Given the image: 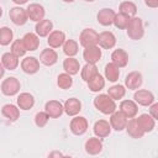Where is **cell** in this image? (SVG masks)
Returning <instances> with one entry per match:
<instances>
[{
	"label": "cell",
	"mask_w": 158,
	"mask_h": 158,
	"mask_svg": "<svg viewBox=\"0 0 158 158\" xmlns=\"http://www.w3.org/2000/svg\"><path fill=\"white\" fill-rule=\"evenodd\" d=\"M120 12H122V14H126V15H128L130 17H133L136 14H137V6H136V4L135 2H132V1H122L121 4H120Z\"/></svg>",
	"instance_id": "38"
},
{
	"label": "cell",
	"mask_w": 158,
	"mask_h": 158,
	"mask_svg": "<svg viewBox=\"0 0 158 158\" xmlns=\"http://www.w3.org/2000/svg\"><path fill=\"white\" fill-rule=\"evenodd\" d=\"M21 69L26 74H35L40 70V60L35 57H25L21 62Z\"/></svg>",
	"instance_id": "16"
},
{
	"label": "cell",
	"mask_w": 158,
	"mask_h": 158,
	"mask_svg": "<svg viewBox=\"0 0 158 158\" xmlns=\"http://www.w3.org/2000/svg\"><path fill=\"white\" fill-rule=\"evenodd\" d=\"M1 114H2L4 117L9 118L10 121H16L20 117V109L16 105L6 104L1 107Z\"/></svg>",
	"instance_id": "31"
},
{
	"label": "cell",
	"mask_w": 158,
	"mask_h": 158,
	"mask_svg": "<svg viewBox=\"0 0 158 158\" xmlns=\"http://www.w3.org/2000/svg\"><path fill=\"white\" fill-rule=\"evenodd\" d=\"M58 60V54L57 52L53 49V48H46L41 52L40 54V62L47 67H51V65H54Z\"/></svg>",
	"instance_id": "20"
},
{
	"label": "cell",
	"mask_w": 158,
	"mask_h": 158,
	"mask_svg": "<svg viewBox=\"0 0 158 158\" xmlns=\"http://www.w3.org/2000/svg\"><path fill=\"white\" fill-rule=\"evenodd\" d=\"M63 52L67 57H74L79 52V44L74 40H65L63 43Z\"/></svg>",
	"instance_id": "33"
},
{
	"label": "cell",
	"mask_w": 158,
	"mask_h": 158,
	"mask_svg": "<svg viewBox=\"0 0 158 158\" xmlns=\"http://www.w3.org/2000/svg\"><path fill=\"white\" fill-rule=\"evenodd\" d=\"M85 1H88V2H93V1H95V0H85Z\"/></svg>",
	"instance_id": "49"
},
{
	"label": "cell",
	"mask_w": 158,
	"mask_h": 158,
	"mask_svg": "<svg viewBox=\"0 0 158 158\" xmlns=\"http://www.w3.org/2000/svg\"><path fill=\"white\" fill-rule=\"evenodd\" d=\"M2 16V9H1V6H0V17Z\"/></svg>",
	"instance_id": "48"
},
{
	"label": "cell",
	"mask_w": 158,
	"mask_h": 158,
	"mask_svg": "<svg viewBox=\"0 0 158 158\" xmlns=\"http://www.w3.org/2000/svg\"><path fill=\"white\" fill-rule=\"evenodd\" d=\"M63 69L65 73H68L70 75H75L79 73L80 64H79L78 59H75L74 57H67L63 60Z\"/></svg>",
	"instance_id": "29"
},
{
	"label": "cell",
	"mask_w": 158,
	"mask_h": 158,
	"mask_svg": "<svg viewBox=\"0 0 158 158\" xmlns=\"http://www.w3.org/2000/svg\"><path fill=\"white\" fill-rule=\"evenodd\" d=\"M126 94V89L123 85L121 84H116V85H112L107 89V95L114 99V100H121Z\"/></svg>",
	"instance_id": "35"
},
{
	"label": "cell",
	"mask_w": 158,
	"mask_h": 158,
	"mask_svg": "<svg viewBox=\"0 0 158 158\" xmlns=\"http://www.w3.org/2000/svg\"><path fill=\"white\" fill-rule=\"evenodd\" d=\"M4 74H5V68H4V65H2L1 62H0V79L4 77Z\"/></svg>",
	"instance_id": "45"
},
{
	"label": "cell",
	"mask_w": 158,
	"mask_h": 158,
	"mask_svg": "<svg viewBox=\"0 0 158 158\" xmlns=\"http://www.w3.org/2000/svg\"><path fill=\"white\" fill-rule=\"evenodd\" d=\"M44 111L47 112V115L51 118H58L64 112V109H63V105H62L60 101H58V100H49L44 105Z\"/></svg>",
	"instance_id": "11"
},
{
	"label": "cell",
	"mask_w": 158,
	"mask_h": 158,
	"mask_svg": "<svg viewBox=\"0 0 158 158\" xmlns=\"http://www.w3.org/2000/svg\"><path fill=\"white\" fill-rule=\"evenodd\" d=\"M57 85L63 89V90H67L69 89L72 85H73V79H72V75L68 74V73H62L58 75L57 78Z\"/></svg>",
	"instance_id": "40"
},
{
	"label": "cell",
	"mask_w": 158,
	"mask_h": 158,
	"mask_svg": "<svg viewBox=\"0 0 158 158\" xmlns=\"http://www.w3.org/2000/svg\"><path fill=\"white\" fill-rule=\"evenodd\" d=\"M22 41L27 51H36L40 47V37L33 32H27L22 37Z\"/></svg>",
	"instance_id": "28"
},
{
	"label": "cell",
	"mask_w": 158,
	"mask_h": 158,
	"mask_svg": "<svg viewBox=\"0 0 158 158\" xmlns=\"http://www.w3.org/2000/svg\"><path fill=\"white\" fill-rule=\"evenodd\" d=\"M17 106H19V109H21V110H30V109H32L33 107V105H35V98H33V95L32 94H30V93H21L19 96H17Z\"/></svg>",
	"instance_id": "26"
},
{
	"label": "cell",
	"mask_w": 158,
	"mask_h": 158,
	"mask_svg": "<svg viewBox=\"0 0 158 158\" xmlns=\"http://www.w3.org/2000/svg\"><path fill=\"white\" fill-rule=\"evenodd\" d=\"M111 126H110V122L106 121V120H99L94 123V127H93V131H94V135L99 138H105L107 137L110 133H111Z\"/></svg>",
	"instance_id": "15"
},
{
	"label": "cell",
	"mask_w": 158,
	"mask_h": 158,
	"mask_svg": "<svg viewBox=\"0 0 158 158\" xmlns=\"http://www.w3.org/2000/svg\"><path fill=\"white\" fill-rule=\"evenodd\" d=\"M26 12H27L28 20L35 21V22H38V21L43 20L44 19V15H46L44 7L42 5H40V4H36V2L30 4L27 6V9H26Z\"/></svg>",
	"instance_id": "7"
},
{
	"label": "cell",
	"mask_w": 158,
	"mask_h": 158,
	"mask_svg": "<svg viewBox=\"0 0 158 158\" xmlns=\"http://www.w3.org/2000/svg\"><path fill=\"white\" fill-rule=\"evenodd\" d=\"M12 38H14V33L11 28L6 26L0 28V46H9L12 42Z\"/></svg>",
	"instance_id": "39"
},
{
	"label": "cell",
	"mask_w": 158,
	"mask_h": 158,
	"mask_svg": "<svg viewBox=\"0 0 158 158\" xmlns=\"http://www.w3.org/2000/svg\"><path fill=\"white\" fill-rule=\"evenodd\" d=\"M88 120L84 117V116H74V118H72L70 121V125H69V128L72 131L73 135L75 136H81L84 135L86 131H88Z\"/></svg>",
	"instance_id": "6"
},
{
	"label": "cell",
	"mask_w": 158,
	"mask_h": 158,
	"mask_svg": "<svg viewBox=\"0 0 158 158\" xmlns=\"http://www.w3.org/2000/svg\"><path fill=\"white\" fill-rule=\"evenodd\" d=\"M9 17H10V20L12 21V23L16 25V26H22V25H25V23L27 22V20H28L26 9L19 6V5L10 9V11H9Z\"/></svg>",
	"instance_id": "5"
},
{
	"label": "cell",
	"mask_w": 158,
	"mask_h": 158,
	"mask_svg": "<svg viewBox=\"0 0 158 158\" xmlns=\"http://www.w3.org/2000/svg\"><path fill=\"white\" fill-rule=\"evenodd\" d=\"M144 4H146L148 7L156 9V7L158 6V0H144Z\"/></svg>",
	"instance_id": "43"
},
{
	"label": "cell",
	"mask_w": 158,
	"mask_h": 158,
	"mask_svg": "<svg viewBox=\"0 0 158 158\" xmlns=\"http://www.w3.org/2000/svg\"><path fill=\"white\" fill-rule=\"evenodd\" d=\"M120 111L127 118H132V117H136L138 112V105L136 104L135 100H122L120 102Z\"/></svg>",
	"instance_id": "12"
},
{
	"label": "cell",
	"mask_w": 158,
	"mask_h": 158,
	"mask_svg": "<svg viewBox=\"0 0 158 158\" xmlns=\"http://www.w3.org/2000/svg\"><path fill=\"white\" fill-rule=\"evenodd\" d=\"M1 64L4 65L5 69L15 70L19 65V57L15 56L12 52H6L1 57Z\"/></svg>",
	"instance_id": "27"
},
{
	"label": "cell",
	"mask_w": 158,
	"mask_h": 158,
	"mask_svg": "<svg viewBox=\"0 0 158 158\" xmlns=\"http://www.w3.org/2000/svg\"><path fill=\"white\" fill-rule=\"evenodd\" d=\"M136 121H137L138 126L141 127V130H142L144 133L153 131V128H154V126H156V120H154L149 114H142V115H139V116L136 118Z\"/></svg>",
	"instance_id": "18"
},
{
	"label": "cell",
	"mask_w": 158,
	"mask_h": 158,
	"mask_svg": "<svg viewBox=\"0 0 158 158\" xmlns=\"http://www.w3.org/2000/svg\"><path fill=\"white\" fill-rule=\"evenodd\" d=\"M149 115L154 120H158V104L157 102H152L149 105Z\"/></svg>",
	"instance_id": "42"
},
{
	"label": "cell",
	"mask_w": 158,
	"mask_h": 158,
	"mask_svg": "<svg viewBox=\"0 0 158 158\" xmlns=\"http://www.w3.org/2000/svg\"><path fill=\"white\" fill-rule=\"evenodd\" d=\"M130 16L126 15V14H122V12H118V14H115V17H114V21L112 23L115 25V27L120 28V30H126L128 22H130Z\"/></svg>",
	"instance_id": "36"
},
{
	"label": "cell",
	"mask_w": 158,
	"mask_h": 158,
	"mask_svg": "<svg viewBox=\"0 0 158 158\" xmlns=\"http://www.w3.org/2000/svg\"><path fill=\"white\" fill-rule=\"evenodd\" d=\"M99 70H98V67L93 63H86L83 68H81V72H80V75H81V79L84 81H89L95 74H98Z\"/></svg>",
	"instance_id": "34"
},
{
	"label": "cell",
	"mask_w": 158,
	"mask_h": 158,
	"mask_svg": "<svg viewBox=\"0 0 158 158\" xmlns=\"http://www.w3.org/2000/svg\"><path fill=\"white\" fill-rule=\"evenodd\" d=\"M126 31H127V36L133 40V41H138L143 37L144 35V27H143V22H142V19L139 17H131L130 19V22L126 27Z\"/></svg>",
	"instance_id": "2"
},
{
	"label": "cell",
	"mask_w": 158,
	"mask_h": 158,
	"mask_svg": "<svg viewBox=\"0 0 158 158\" xmlns=\"http://www.w3.org/2000/svg\"><path fill=\"white\" fill-rule=\"evenodd\" d=\"M28 0H12V2H15L16 5H19V6H21V5H23V4H26Z\"/></svg>",
	"instance_id": "44"
},
{
	"label": "cell",
	"mask_w": 158,
	"mask_h": 158,
	"mask_svg": "<svg viewBox=\"0 0 158 158\" xmlns=\"http://www.w3.org/2000/svg\"><path fill=\"white\" fill-rule=\"evenodd\" d=\"M125 130L127 131V133H128L130 137L136 138V139L142 138L144 136V132L141 130V127L138 126V123H137V121H136L135 117L127 120V125H126V128Z\"/></svg>",
	"instance_id": "25"
},
{
	"label": "cell",
	"mask_w": 158,
	"mask_h": 158,
	"mask_svg": "<svg viewBox=\"0 0 158 158\" xmlns=\"http://www.w3.org/2000/svg\"><path fill=\"white\" fill-rule=\"evenodd\" d=\"M86 83H88L89 90L93 91V93H99V91H101V90L104 89V86H105V79H104V77H102L100 73L95 74V75H94L89 81H86Z\"/></svg>",
	"instance_id": "30"
},
{
	"label": "cell",
	"mask_w": 158,
	"mask_h": 158,
	"mask_svg": "<svg viewBox=\"0 0 158 158\" xmlns=\"http://www.w3.org/2000/svg\"><path fill=\"white\" fill-rule=\"evenodd\" d=\"M10 52H12V53H14L15 56H17L19 58L25 56V53L27 52V49H26V47H25V44H23L22 38H19V40H15V41L11 42V51H10Z\"/></svg>",
	"instance_id": "37"
},
{
	"label": "cell",
	"mask_w": 158,
	"mask_h": 158,
	"mask_svg": "<svg viewBox=\"0 0 158 158\" xmlns=\"http://www.w3.org/2000/svg\"><path fill=\"white\" fill-rule=\"evenodd\" d=\"M111 60L118 68H123V67H126L128 64V54H127V52L125 49L117 48L111 53Z\"/></svg>",
	"instance_id": "22"
},
{
	"label": "cell",
	"mask_w": 158,
	"mask_h": 158,
	"mask_svg": "<svg viewBox=\"0 0 158 158\" xmlns=\"http://www.w3.org/2000/svg\"><path fill=\"white\" fill-rule=\"evenodd\" d=\"M85 152L90 156H96L102 151V142L99 137H90L85 142Z\"/></svg>",
	"instance_id": "19"
},
{
	"label": "cell",
	"mask_w": 158,
	"mask_h": 158,
	"mask_svg": "<svg viewBox=\"0 0 158 158\" xmlns=\"http://www.w3.org/2000/svg\"><path fill=\"white\" fill-rule=\"evenodd\" d=\"M35 31H36V35L38 37H47L53 31V23H52L51 20L43 19V20H41L36 23Z\"/></svg>",
	"instance_id": "24"
},
{
	"label": "cell",
	"mask_w": 158,
	"mask_h": 158,
	"mask_svg": "<svg viewBox=\"0 0 158 158\" xmlns=\"http://www.w3.org/2000/svg\"><path fill=\"white\" fill-rule=\"evenodd\" d=\"M63 109H64V112L68 115V116H75L80 112L81 110V102L79 99L77 98H70L68 99L64 105H63Z\"/></svg>",
	"instance_id": "23"
},
{
	"label": "cell",
	"mask_w": 158,
	"mask_h": 158,
	"mask_svg": "<svg viewBox=\"0 0 158 158\" xmlns=\"http://www.w3.org/2000/svg\"><path fill=\"white\" fill-rule=\"evenodd\" d=\"M48 120H49V116L47 115L46 111H40V112H37V114L35 115V123H36V126L40 127V128H41V127H44V126L47 125Z\"/></svg>",
	"instance_id": "41"
},
{
	"label": "cell",
	"mask_w": 158,
	"mask_h": 158,
	"mask_svg": "<svg viewBox=\"0 0 158 158\" xmlns=\"http://www.w3.org/2000/svg\"><path fill=\"white\" fill-rule=\"evenodd\" d=\"M62 1H64V2H74L75 0H62Z\"/></svg>",
	"instance_id": "47"
},
{
	"label": "cell",
	"mask_w": 158,
	"mask_h": 158,
	"mask_svg": "<svg viewBox=\"0 0 158 158\" xmlns=\"http://www.w3.org/2000/svg\"><path fill=\"white\" fill-rule=\"evenodd\" d=\"M49 156H51V157H52V156H59V157H60V156H63V154H62V153H59V152H53V153H51Z\"/></svg>",
	"instance_id": "46"
},
{
	"label": "cell",
	"mask_w": 158,
	"mask_h": 158,
	"mask_svg": "<svg viewBox=\"0 0 158 158\" xmlns=\"http://www.w3.org/2000/svg\"><path fill=\"white\" fill-rule=\"evenodd\" d=\"M98 36H99V33L94 28H84L80 32L79 42L84 48L96 46L98 44Z\"/></svg>",
	"instance_id": "4"
},
{
	"label": "cell",
	"mask_w": 158,
	"mask_h": 158,
	"mask_svg": "<svg viewBox=\"0 0 158 158\" xmlns=\"http://www.w3.org/2000/svg\"><path fill=\"white\" fill-rule=\"evenodd\" d=\"M94 106L104 115H111L117 109L115 100L111 99L107 94H99L94 99Z\"/></svg>",
	"instance_id": "1"
},
{
	"label": "cell",
	"mask_w": 158,
	"mask_h": 158,
	"mask_svg": "<svg viewBox=\"0 0 158 158\" xmlns=\"http://www.w3.org/2000/svg\"><path fill=\"white\" fill-rule=\"evenodd\" d=\"M143 83V77L139 72H131L126 75L125 85L130 90H137Z\"/></svg>",
	"instance_id": "14"
},
{
	"label": "cell",
	"mask_w": 158,
	"mask_h": 158,
	"mask_svg": "<svg viewBox=\"0 0 158 158\" xmlns=\"http://www.w3.org/2000/svg\"><path fill=\"white\" fill-rule=\"evenodd\" d=\"M133 99L137 105L141 106H149L152 102H154V95L152 91L146 89H137V91L133 95Z\"/></svg>",
	"instance_id": "8"
},
{
	"label": "cell",
	"mask_w": 158,
	"mask_h": 158,
	"mask_svg": "<svg viewBox=\"0 0 158 158\" xmlns=\"http://www.w3.org/2000/svg\"><path fill=\"white\" fill-rule=\"evenodd\" d=\"M115 14H116V12H115L112 9L104 7V9H101V10L98 12V15H96L98 22H99L101 26H110V25H112Z\"/></svg>",
	"instance_id": "21"
},
{
	"label": "cell",
	"mask_w": 158,
	"mask_h": 158,
	"mask_svg": "<svg viewBox=\"0 0 158 158\" xmlns=\"http://www.w3.org/2000/svg\"><path fill=\"white\" fill-rule=\"evenodd\" d=\"M127 117L118 110V111H114L110 116V126L111 128H114L115 131H123L126 128L127 125Z\"/></svg>",
	"instance_id": "9"
},
{
	"label": "cell",
	"mask_w": 158,
	"mask_h": 158,
	"mask_svg": "<svg viewBox=\"0 0 158 158\" xmlns=\"http://www.w3.org/2000/svg\"><path fill=\"white\" fill-rule=\"evenodd\" d=\"M83 58L86 63H98L101 58V49L99 48V46H91V47H86L84 48L83 52Z\"/></svg>",
	"instance_id": "13"
},
{
	"label": "cell",
	"mask_w": 158,
	"mask_h": 158,
	"mask_svg": "<svg viewBox=\"0 0 158 158\" xmlns=\"http://www.w3.org/2000/svg\"><path fill=\"white\" fill-rule=\"evenodd\" d=\"M98 44L104 49H111L116 44V37L111 31H102L98 36Z\"/></svg>",
	"instance_id": "10"
},
{
	"label": "cell",
	"mask_w": 158,
	"mask_h": 158,
	"mask_svg": "<svg viewBox=\"0 0 158 158\" xmlns=\"http://www.w3.org/2000/svg\"><path fill=\"white\" fill-rule=\"evenodd\" d=\"M1 93L6 96H14L16 95L20 89H21V84L19 81V79H16L15 77H9L6 79H4V81L1 83Z\"/></svg>",
	"instance_id": "3"
},
{
	"label": "cell",
	"mask_w": 158,
	"mask_h": 158,
	"mask_svg": "<svg viewBox=\"0 0 158 158\" xmlns=\"http://www.w3.org/2000/svg\"><path fill=\"white\" fill-rule=\"evenodd\" d=\"M118 77H120V68L117 65H115L112 62L107 63L105 65V78L109 81L115 83V81L118 80Z\"/></svg>",
	"instance_id": "32"
},
{
	"label": "cell",
	"mask_w": 158,
	"mask_h": 158,
	"mask_svg": "<svg viewBox=\"0 0 158 158\" xmlns=\"http://www.w3.org/2000/svg\"><path fill=\"white\" fill-rule=\"evenodd\" d=\"M47 37H48L47 38V43H48V46L51 48H59L65 42V35H64V32H62L59 30L52 31Z\"/></svg>",
	"instance_id": "17"
}]
</instances>
